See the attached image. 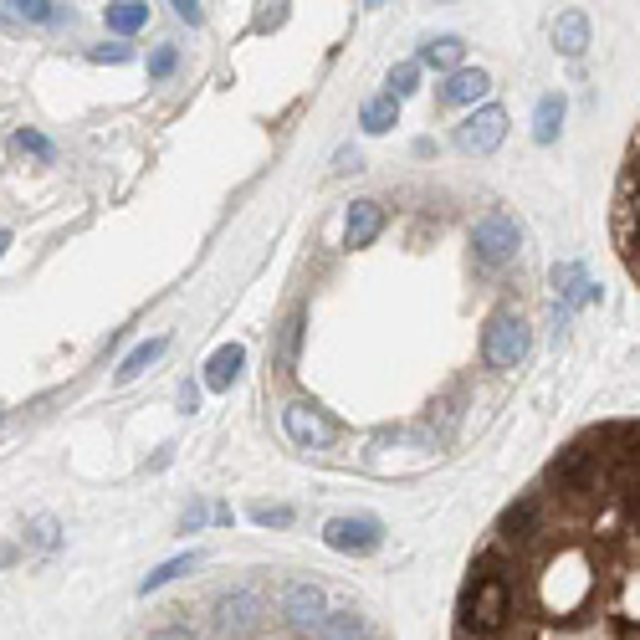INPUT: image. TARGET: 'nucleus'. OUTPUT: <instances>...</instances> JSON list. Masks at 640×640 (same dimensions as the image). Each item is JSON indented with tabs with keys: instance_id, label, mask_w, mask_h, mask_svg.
<instances>
[{
	"instance_id": "18",
	"label": "nucleus",
	"mask_w": 640,
	"mask_h": 640,
	"mask_svg": "<svg viewBox=\"0 0 640 640\" xmlns=\"http://www.w3.org/2000/svg\"><path fill=\"white\" fill-rule=\"evenodd\" d=\"M559 123H564V98L548 93V98L538 103V118H533V139H538V144H553V139H559Z\"/></svg>"
},
{
	"instance_id": "14",
	"label": "nucleus",
	"mask_w": 640,
	"mask_h": 640,
	"mask_svg": "<svg viewBox=\"0 0 640 640\" xmlns=\"http://www.w3.org/2000/svg\"><path fill=\"white\" fill-rule=\"evenodd\" d=\"M313 640H364V615L354 610H328L313 625Z\"/></svg>"
},
{
	"instance_id": "11",
	"label": "nucleus",
	"mask_w": 640,
	"mask_h": 640,
	"mask_svg": "<svg viewBox=\"0 0 640 640\" xmlns=\"http://www.w3.org/2000/svg\"><path fill=\"white\" fill-rule=\"evenodd\" d=\"M487 93H492V77H487L482 67H456V72L441 82V103H446V108L477 103V98H487Z\"/></svg>"
},
{
	"instance_id": "4",
	"label": "nucleus",
	"mask_w": 640,
	"mask_h": 640,
	"mask_svg": "<svg viewBox=\"0 0 640 640\" xmlns=\"http://www.w3.org/2000/svg\"><path fill=\"white\" fill-rule=\"evenodd\" d=\"M518 246H523V231L507 210H487V216L472 226V251H477L482 267H507L512 256H518Z\"/></svg>"
},
{
	"instance_id": "15",
	"label": "nucleus",
	"mask_w": 640,
	"mask_h": 640,
	"mask_svg": "<svg viewBox=\"0 0 640 640\" xmlns=\"http://www.w3.org/2000/svg\"><path fill=\"white\" fill-rule=\"evenodd\" d=\"M103 21H108V31H118V36H134V31L149 26V6H144V0H113V6L103 11Z\"/></svg>"
},
{
	"instance_id": "8",
	"label": "nucleus",
	"mask_w": 640,
	"mask_h": 640,
	"mask_svg": "<svg viewBox=\"0 0 640 640\" xmlns=\"http://www.w3.org/2000/svg\"><path fill=\"white\" fill-rule=\"evenodd\" d=\"M502 139H507V113L502 108H477L456 128V149H466V154H492Z\"/></svg>"
},
{
	"instance_id": "30",
	"label": "nucleus",
	"mask_w": 640,
	"mask_h": 640,
	"mask_svg": "<svg viewBox=\"0 0 640 640\" xmlns=\"http://www.w3.org/2000/svg\"><path fill=\"white\" fill-rule=\"evenodd\" d=\"M200 523H205V512H200V507H190V512H185V533H195Z\"/></svg>"
},
{
	"instance_id": "17",
	"label": "nucleus",
	"mask_w": 640,
	"mask_h": 640,
	"mask_svg": "<svg viewBox=\"0 0 640 640\" xmlns=\"http://www.w3.org/2000/svg\"><path fill=\"white\" fill-rule=\"evenodd\" d=\"M395 118H400V98H395V93L369 98V103H364V113H359L364 134H390V128H395Z\"/></svg>"
},
{
	"instance_id": "1",
	"label": "nucleus",
	"mask_w": 640,
	"mask_h": 640,
	"mask_svg": "<svg viewBox=\"0 0 640 640\" xmlns=\"http://www.w3.org/2000/svg\"><path fill=\"white\" fill-rule=\"evenodd\" d=\"M456 640H640V415L579 431L518 492L466 569Z\"/></svg>"
},
{
	"instance_id": "5",
	"label": "nucleus",
	"mask_w": 640,
	"mask_h": 640,
	"mask_svg": "<svg viewBox=\"0 0 640 640\" xmlns=\"http://www.w3.org/2000/svg\"><path fill=\"white\" fill-rule=\"evenodd\" d=\"M282 431H287L292 446H303V451H328L338 441V420L313 400H292L282 410Z\"/></svg>"
},
{
	"instance_id": "6",
	"label": "nucleus",
	"mask_w": 640,
	"mask_h": 640,
	"mask_svg": "<svg viewBox=\"0 0 640 640\" xmlns=\"http://www.w3.org/2000/svg\"><path fill=\"white\" fill-rule=\"evenodd\" d=\"M262 600H256L251 589H231L216 600V615H210V625H216V640H256V630H262Z\"/></svg>"
},
{
	"instance_id": "27",
	"label": "nucleus",
	"mask_w": 640,
	"mask_h": 640,
	"mask_svg": "<svg viewBox=\"0 0 640 640\" xmlns=\"http://www.w3.org/2000/svg\"><path fill=\"white\" fill-rule=\"evenodd\" d=\"M169 6H175V16H180V21H190V26H200V16H205V11H200V0H169Z\"/></svg>"
},
{
	"instance_id": "19",
	"label": "nucleus",
	"mask_w": 640,
	"mask_h": 640,
	"mask_svg": "<svg viewBox=\"0 0 640 640\" xmlns=\"http://www.w3.org/2000/svg\"><path fill=\"white\" fill-rule=\"evenodd\" d=\"M164 349H169V338H149V344H139L134 354H128V359L118 364V374H113V379H118V384H128V379H139V374H144V369H149V364H154V359H159Z\"/></svg>"
},
{
	"instance_id": "20",
	"label": "nucleus",
	"mask_w": 640,
	"mask_h": 640,
	"mask_svg": "<svg viewBox=\"0 0 640 640\" xmlns=\"http://www.w3.org/2000/svg\"><path fill=\"white\" fill-rule=\"evenodd\" d=\"M6 11L31 21V26H57L62 11H57V0H6Z\"/></svg>"
},
{
	"instance_id": "13",
	"label": "nucleus",
	"mask_w": 640,
	"mask_h": 640,
	"mask_svg": "<svg viewBox=\"0 0 640 640\" xmlns=\"http://www.w3.org/2000/svg\"><path fill=\"white\" fill-rule=\"evenodd\" d=\"M553 47H559L564 57H584V47H589V21H584L579 11H564L559 26H553Z\"/></svg>"
},
{
	"instance_id": "21",
	"label": "nucleus",
	"mask_w": 640,
	"mask_h": 640,
	"mask_svg": "<svg viewBox=\"0 0 640 640\" xmlns=\"http://www.w3.org/2000/svg\"><path fill=\"white\" fill-rule=\"evenodd\" d=\"M195 569V553H180V559H169V564H159L144 584H139V594H154V589H164L169 579H180V574H190Z\"/></svg>"
},
{
	"instance_id": "23",
	"label": "nucleus",
	"mask_w": 640,
	"mask_h": 640,
	"mask_svg": "<svg viewBox=\"0 0 640 640\" xmlns=\"http://www.w3.org/2000/svg\"><path fill=\"white\" fill-rule=\"evenodd\" d=\"M16 149H21V154H36L41 164H52V159H57V149H52L47 139H41L36 128H21V134H16Z\"/></svg>"
},
{
	"instance_id": "2",
	"label": "nucleus",
	"mask_w": 640,
	"mask_h": 640,
	"mask_svg": "<svg viewBox=\"0 0 640 640\" xmlns=\"http://www.w3.org/2000/svg\"><path fill=\"white\" fill-rule=\"evenodd\" d=\"M610 226H615V251L625 272L640 282V128L625 149L620 164V180H615V210H610Z\"/></svg>"
},
{
	"instance_id": "32",
	"label": "nucleus",
	"mask_w": 640,
	"mask_h": 640,
	"mask_svg": "<svg viewBox=\"0 0 640 640\" xmlns=\"http://www.w3.org/2000/svg\"><path fill=\"white\" fill-rule=\"evenodd\" d=\"M6 246H11V231H0V256H6Z\"/></svg>"
},
{
	"instance_id": "9",
	"label": "nucleus",
	"mask_w": 640,
	"mask_h": 640,
	"mask_svg": "<svg viewBox=\"0 0 640 640\" xmlns=\"http://www.w3.org/2000/svg\"><path fill=\"white\" fill-rule=\"evenodd\" d=\"M282 615H287L292 625L313 630V625L328 615V594H323L313 579H292V584L282 589Z\"/></svg>"
},
{
	"instance_id": "22",
	"label": "nucleus",
	"mask_w": 640,
	"mask_h": 640,
	"mask_svg": "<svg viewBox=\"0 0 640 640\" xmlns=\"http://www.w3.org/2000/svg\"><path fill=\"white\" fill-rule=\"evenodd\" d=\"M420 88V62H400L395 72H390V93L395 98H410Z\"/></svg>"
},
{
	"instance_id": "25",
	"label": "nucleus",
	"mask_w": 640,
	"mask_h": 640,
	"mask_svg": "<svg viewBox=\"0 0 640 640\" xmlns=\"http://www.w3.org/2000/svg\"><path fill=\"white\" fill-rule=\"evenodd\" d=\"M251 523H262V528H287V523H292V507H267V502H256V507H251Z\"/></svg>"
},
{
	"instance_id": "3",
	"label": "nucleus",
	"mask_w": 640,
	"mask_h": 640,
	"mask_svg": "<svg viewBox=\"0 0 640 640\" xmlns=\"http://www.w3.org/2000/svg\"><path fill=\"white\" fill-rule=\"evenodd\" d=\"M528 344H533L528 318L507 308V313H497V318L482 328V364L497 369V374H512V369L528 359Z\"/></svg>"
},
{
	"instance_id": "7",
	"label": "nucleus",
	"mask_w": 640,
	"mask_h": 640,
	"mask_svg": "<svg viewBox=\"0 0 640 640\" xmlns=\"http://www.w3.org/2000/svg\"><path fill=\"white\" fill-rule=\"evenodd\" d=\"M323 543L333 553H374L384 543V523L369 518V512H359V518H328L323 523Z\"/></svg>"
},
{
	"instance_id": "12",
	"label": "nucleus",
	"mask_w": 640,
	"mask_h": 640,
	"mask_svg": "<svg viewBox=\"0 0 640 640\" xmlns=\"http://www.w3.org/2000/svg\"><path fill=\"white\" fill-rule=\"evenodd\" d=\"M241 369H246V349L241 344H221L205 364V390H231V384L241 379Z\"/></svg>"
},
{
	"instance_id": "26",
	"label": "nucleus",
	"mask_w": 640,
	"mask_h": 640,
	"mask_svg": "<svg viewBox=\"0 0 640 640\" xmlns=\"http://www.w3.org/2000/svg\"><path fill=\"white\" fill-rule=\"evenodd\" d=\"M175 62H180L175 47H159V52L149 57V77H169V72H175Z\"/></svg>"
},
{
	"instance_id": "28",
	"label": "nucleus",
	"mask_w": 640,
	"mask_h": 640,
	"mask_svg": "<svg viewBox=\"0 0 640 640\" xmlns=\"http://www.w3.org/2000/svg\"><path fill=\"white\" fill-rule=\"evenodd\" d=\"M93 62H128V47H93Z\"/></svg>"
},
{
	"instance_id": "34",
	"label": "nucleus",
	"mask_w": 640,
	"mask_h": 640,
	"mask_svg": "<svg viewBox=\"0 0 640 640\" xmlns=\"http://www.w3.org/2000/svg\"><path fill=\"white\" fill-rule=\"evenodd\" d=\"M0 420H6V415H0Z\"/></svg>"
},
{
	"instance_id": "29",
	"label": "nucleus",
	"mask_w": 640,
	"mask_h": 640,
	"mask_svg": "<svg viewBox=\"0 0 640 640\" xmlns=\"http://www.w3.org/2000/svg\"><path fill=\"white\" fill-rule=\"evenodd\" d=\"M149 640H195V635H190V630H180V625H169V630H154Z\"/></svg>"
},
{
	"instance_id": "33",
	"label": "nucleus",
	"mask_w": 640,
	"mask_h": 640,
	"mask_svg": "<svg viewBox=\"0 0 640 640\" xmlns=\"http://www.w3.org/2000/svg\"><path fill=\"white\" fill-rule=\"evenodd\" d=\"M369 6H384V0H369Z\"/></svg>"
},
{
	"instance_id": "16",
	"label": "nucleus",
	"mask_w": 640,
	"mask_h": 640,
	"mask_svg": "<svg viewBox=\"0 0 640 640\" xmlns=\"http://www.w3.org/2000/svg\"><path fill=\"white\" fill-rule=\"evenodd\" d=\"M461 57H466V41H461V36H436V41H425V47H420V67L456 72Z\"/></svg>"
},
{
	"instance_id": "31",
	"label": "nucleus",
	"mask_w": 640,
	"mask_h": 640,
	"mask_svg": "<svg viewBox=\"0 0 640 640\" xmlns=\"http://www.w3.org/2000/svg\"><path fill=\"white\" fill-rule=\"evenodd\" d=\"M11 564H16V548H11V543H0V569H11Z\"/></svg>"
},
{
	"instance_id": "24",
	"label": "nucleus",
	"mask_w": 640,
	"mask_h": 640,
	"mask_svg": "<svg viewBox=\"0 0 640 640\" xmlns=\"http://www.w3.org/2000/svg\"><path fill=\"white\" fill-rule=\"evenodd\" d=\"M31 543H36V548H57V543H62L57 518H47V512H41V518H31Z\"/></svg>"
},
{
	"instance_id": "10",
	"label": "nucleus",
	"mask_w": 640,
	"mask_h": 640,
	"mask_svg": "<svg viewBox=\"0 0 640 640\" xmlns=\"http://www.w3.org/2000/svg\"><path fill=\"white\" fill-rule=\"evenodd\" d=\"M384 205L379 200H354L349 205V216H344V246L349 251H364V246H374L379 241V231H384Z\"/></svg>"
}]
</instances>
